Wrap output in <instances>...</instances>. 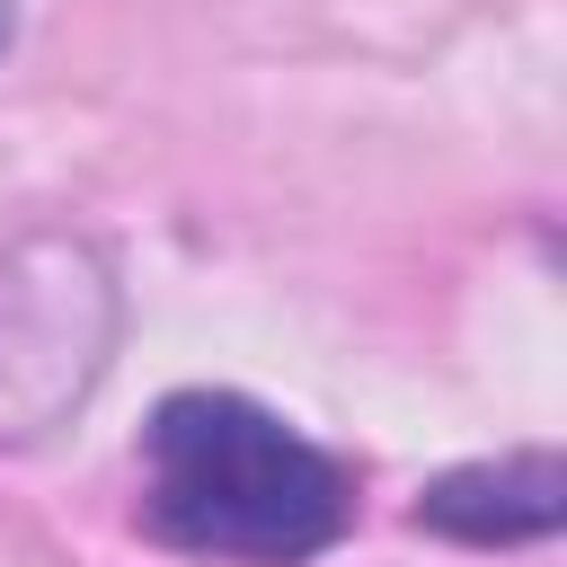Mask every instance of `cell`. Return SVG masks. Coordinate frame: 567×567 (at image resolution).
Instances as JSON below:
<instances>
[{"label": "cell", "instance_id": "277c9868", "mask_svg": "<svg viewBox=\"0 0 567 567\" xmlns=\"http://www.w3.org/2000/svg\"><path fill=\"white\" fill-rule=\"evenodd\" d=\"M9 35H18V0H0V53H9Z\"/></svg>", "mask_w": 567, "mask_h": 567}, {"label": "cell", "instance_id": "7a4b0ae2", "mask_svg": "<svg viewBox=\"0 0 567 567\" xmlns=\"http://www.w3.org/2000/svg\"><path fill=\"white\" fill-rule=\"evenodd\" d=\"M115 337V284L80 239H27L0 257V443L44 434L89 399Z\"/></svg>", "mask_w": 567, "mask_h": 567}, {"label": "cell", "instance_id": "3957f363", "mask_svg": "<svg viewBox=\"0 0 567 567\" xmlns=\"http://www.w3.org/2000/svg\"><path fill=\"white\" fill-rule=\"evenodd\" d=\"M416 523L496 549V540H540L558 532V461L549 452H505V461H470L452 478H434L416 496Z\"/></svg>", "mask_w": 567, "mask_h": 567}, {"label": "cell", "instance_id": "6da1fadb", "mask_svg": "<svg viewBox=\"0 0 567 567\" xmlns=\"http://www.w3.org/2000/svg\"><path fill=\"white\" fill-rule=\"evenodd\" d=\"M142 523L213 567H301L346 540L354 470L248 390H168L142 425Z\"/></svg>", "mask_w": 567, "mask_h": 567}]
</instances>
